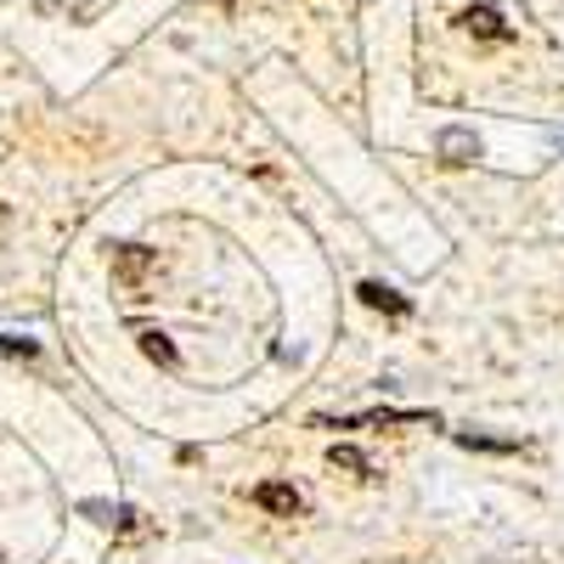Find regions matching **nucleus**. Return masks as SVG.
I'll list each match as a JSON object with an SVG mask.
<instances>
[{
  "label": "nucleus",
  "instance_id": "nucleus-1",
  "mask_svg": "<svg viewBox=\"0 0 564 564\" xmlns=\"http://www.w3.org/2000/svg\"><path fill=\"white\" fill-rule=\"evenodd\" d=\"M316 430H395V423H430V430H441V417L430 406H379V412H350V417H311Z\"/></svg>",
  "mask_w": 564,
  "mask_h": 564
},
{
  "label": "nucleus",
  "instance_id": "nucleus-2",
  "mask_svg": "<svg viewBox=\"0 0 564 564\" xmlns=\"http://www.w3.org/2000/svg\"><path fill=\"white\" fill-rule=\"evenodd\" d=\"M153 265H159L153 249H141V243H113V276L124 282V289H141Z\"/></svg>",
  "mask_w": 564,
  "mask_h": 564
},
{
  "label": "nucleus",
  "instance_id": "nucleus-3",
  "mask_svg": "<svg viewBox=\"0 0 564 564\" xmlns=\"http://www.w3.org/2000/svg\"><path fill=\"white\" fill-rule=\"evenodd\" d=\"M254 502H260L265 513H282V520H294V513L305 508V497H300L294 486H282V480H265V486H254Z\"/></svg>",
  "mask_w": 564,
  "mask_h": 564
},
{
  "label": "nucleus",
  "instance_id": "nucleus-4",
  "mask_svg": "<svg viewBox=\"0 0 564 564\" xmlns=\"http://www.w3.org/2000/svg\"><path fill=\"white\" fill-rule=\"evenodd\" d=\"M457 23H463L468 34H480V40H513V29L502 23L497 7H468V12H457Z\"/></svg>",
  "mask_w": 564,
  "mask_h": 564
},
{
  "label": "nucleus",
  "instance_id": "nucleus-5",
  "mask_svg": "<svg viewBox=\"0 0 564 564\" xmlns=\"http://www.w3.org/2000/svg\"><path fill=\"white\" fill-rule=\"evenodd\" d=\"M361 305H372V311H384V316H412V300L406 294H395L390 282H361Z\"/></svg>",
  "mask_w": 564,
  "mask_h": 564
},
{
  "label": "nucleus",
  "instance_id": "nucleus-6",
  "mask_svg": "<svg viewBox=\"0 0 564 564\" xmlns=\"http://www.w3.org/2000/svg\"><path fill=\"white\" fill-rule=\"evenodd\" d=\"M441 153H446V164H475L480 159V141L468 135V130H441Z\"/></svg>",
  "mask_w": 564,
  "mask_h": 564
},
{
  "label": "nucleus",
  "instance_id": "nucleus-7",
  "mask_svg": "<svg viewBox=\"0 0 564 564\" xmlns=\"http://www.w3.org/2000/svg\"><path fill=\"white\" fill-rule=\"evenodd\" d=\"M135 345H141V356H148V361H159V367H175L181 356H175V345L159 334V327H141V334H135Z\"/></svg>",
  "mask_w": 564,
  "mask_h": 564
},
{
  "label": "nucleus",
  "instance_id": "nucleus-8",
  "mask_svg": "<svg viewBox=\"0 0 564 564\" xmlns=\"http://www.w3.org/2000/svg\"><path fill=\"white\" fill-rule=\"evenodd\" d=\"M327 463H334V468H345V475H361V480H372V463H367L356 446H334V452H327Z\"/></svg>",
  "mask_w": 564,
  "mask_h": 564
},
{
  "label": "nucleus",
  "instance_id": "nucleus-9",
  "mask_svg": "<svg viewBox=\"0 0 564 564\" xmlns=\"http://www.w3.org/2000/svg\"><path fill=\"white\" fill-rule=\"evenodd\" d=\"M457 446H468V452H520V441H497V435H457Z\"/></svg>",
  "mask_w": 564,
  "mask_h": 564
},
{
  "label": "nucleus",
  "instance_id": "nucleus-10",
  "mask_svg": "<svg viewBox=\"0 0 564 564\" xmlns=\"http://www.w3.org/2000/svg\"><path fill=\"white\" fill-rule=\"evenodd\" d=\"M0 356H23L29 361V356H40V345L34 339H18V334H0Z\"/></svg>",
  "mask_w": 564,
  "mask_h": 564
}]
</instances>
